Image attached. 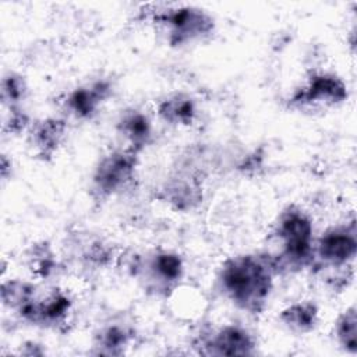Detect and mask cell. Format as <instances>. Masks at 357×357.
I'll list each match as a JSON object with an SVG mask.
<instances>
[{
    "label": "cell",
    "mask_w": 357,
    "mask_h": 357,
    "mask_svg": "<svg viewBox=\"0 0 357 357\" xmlns=\"http://www.w3.org/2000/svg\"><path fill=\"white\" fill-rule=\"evenodd\" d=\"M113 88L109 78H95L79 84L61 96V110L74 120H92L113 95Z\"/></svg>",
    "instance_id": "10"
},
{
    "label": "cell",
    "mask_w": 357,
    "mask_h": 357,
    "mask_svg": "<svg viewBox=\"0 0 357 357\" xmlns=\"http://www.w3.org/2000/svg\"><path fill=\"white\" fill-rule=\"evenodd\" d=\"M315 241L311 215L300 205L284 206L275 218L268 233V247L278 276L300 273L310 269Z\"/></svg>",
    "instance_id": "3"
},
{
    "label": "cell",
    "mask_w": 357,
    "mask_h": 357,
    "mask_svg": "<svg viewBox=\"0 0 357 357\" xmlns=\"http://www.w3.org/2000/svg\"><path fill=\"white\" fill-rule=\"evenodd\" d=\"M202 183L194 173L178 170L160 188V199L177 212H188L202 202Z\"/></svg>",
    "instance_id": "12"
},
{
    "label": "cell",
    "mask_w": 357,
    "mask_h": 357,
    "mask_svg": "<svg viewBox=\"0 0 357 357\" xmlns=\"http://www.w3.org/2000/svg\"><path fill=\"white\" fill-rule=\"evenodd\" d=\"M33 120L22 107L6 109L3 116V132L6 135H18L31 127Z\"/></svg>",
    "instance_id": "21"
},
{
    "label": "cell",
    "mask_w": 357,
    "mask_h": 357,
    "mask_svg": "<svg viewBox=\"0 0 357 357\" xmlns=\"http://www.w3.org/2000/svg\"><path fill=\"white\" fill-rule=\"evenodd\" d=\"M20 353L24 356H43L46 353V350L43 349V344H40L35 340H28L21 344Z\"/></svg>",
    "instance_id": "22"
},
{
    "label": "cell",
    "mask_w": 357,
    "mask_h": 357,
    "mask_svg": "<svg viewBox=\"0 0 357 357\" xmlns=\"http://www.w3.org/2000/svg\"><path fill=\"white\" fill-rule=\"evenodd\" d=\"M127 272L148 296L169 298L184 280L185 262L177 251L158 247L132 254Z\"/></svg>",
    "instance_id": "6"
},
{
    "label": "cell",
    "mask_w": 357,
    "mask_h": 357,
    "mask_svg": "<svg viewBox=\"0 0 357 357\" xmlns=\"http://www.w3.org/2000/svg\"><path fill=\"white\" fill-rule=\"evenodd\" d=\"M26 264L38 279H47L57 271V259L52 247L45 243H33L26 250Z\"/></svg>",
    "instance_id": "18"
},
{
    "label": "cell",
    "mask_w": 357,
    "mask_h": 357,
    "mask_svg": "<svg viewBox=\"0 0 357 357\" xmlns=\"http://www.w3.org/2000/svg\"><path fill=\"white\" fill-rule=\"evenodd\" d=\"M333 336L337 346L347 354L357 353V312L356 307H346L333 321Z\"/></svg>",
    "instance_id": "17"
},
{
    "label": "cell",
    "mask_w": 357,
    "mask_h": 357,
    "mask_svg": "<svg viewBox=\"0 0 357 357\" xmlns=\"http://www.w3.org/2000/svg\"><path fill=\"white\" fill-rule=\"evenodd\" d=\"M141 18L162 36L170 47H183L212 36L216 29L213 15L192 4H146Z\"/></svg>",
    "instance_id": "5"
},
{
    "label": "cell",
    "mask_w": 357,
    "mask_h": 357,
    "mask_svg": "<svg viewBox=\"0 0 357 357\" xmlns=\"http://www.w3.org/2000/svg\"><path fill=\"white\" fill-rule=\"evenodd\" d=\"M0 294L4 308L10 310L18 321L40 329L64 331L74 308V301L64 289L42 287L18 278L4 279Z\"/></svg>",
    "instance_id": "2"
},
{
    "label": "cell",
    "mask_w": 357,
    "mask_h": 357,
    "mask_svg": "<svg viewBox=\"0 0 357 357\" xmlns=\"http://www.w3.org/2000/svg\"><path fill=\"white\" fill-rule=\"evenodd\" d=\"M11 167L13 163L11 160L7 158V155H1V167H0V174L3 180H7L8 174H11Z\"/></svg>",
    "instance_id": "23"
},
{
    "label": "cell",
    "mask_w": 357,
    "mask_h": 357,
    "mask_svg": "<svg viewBox=\"0 0 357 357\" xmlns=\"http://www.w3.org/2000/svg\"><path fill=\"white\" fill-rule=\"evenodd\" d=\"M121 146L141 155L153 141V123L148 113L138 107L121 110L114 126Z\"/></svg>",
    "instance_id": "13"
},
{
    "label": "cell",
    "mask_w": 357,
    "mask_h": 357,
    "mask_svg": "<svg viewBox=\"0 0 357 357\" xmlns=\"http://www.w3.org/2000/svg\"><path fill=\"white\" fill-rule=\"evenodd\" d=\"M139 153L119 146L99 158L89 180V195L95 202L121 195L131 190L138 178Z\"/></svg>",
    "instance_id": "7"
},
{
    "label": "cell",
    "mask_w": 357,
    "mask_h": 357,
    "mask_svg": "<svg viewBox=\"0 0 357 357\" xmlns=\"http://www.w3.org/2000/svg\"><path fill=\"white\" fill-rule=\"evenodd\" d=\"M67 120L63 117L49 116L33 120L26 131L28 144L33 155L43 160H52L67 138Z\"/></svg>",
    "instance_id": "11"
},
{
    "label": "cell",
    "mask_w": 357,
    "mask_h": 357,
    "mask_svg": "<svg viewBox=\"0 0 357 357\" xmlns=\"http://www.w3.org/2000/svg\"><path fill=\"white\" fill-rule=\"evenodd\" d=\"M278 321L286 331L305 335L319 325V307L312 300L293 301L279 311Z\"/></svg>",
    "instance_id": "16"
},
{
    "label": "cell",
    "mask_w": 357,
    "mask_h": 357,
    "mask_svg": "<svg viewBox=\"0 0 357 357\" xmlns=\"http://www.w3.org/2000/svg\"><path fill=\"white\" fill-rule=\"evenodd\" d=\"M192 347L202 356H255L258 342L254 333L240 324H222L202 329L194 339Z\"/></svg>",
    "instance_id": "9"
},
{
    "label": "cell",
    "mask_w": 357,
    "mask_h": 357,
    "mask_svg": "<svg viewBox=\"0 0 357 357\" xmlns=\"http://www.w3.org/2000/svg\"><path fill=\"white\" fill-rule=\"evenodd\" d=\"M28 84L24 75L15 71H8L3 75L0 84V100L6 109L22 107L21 103L26 99Z\"/></svg>",
    "instance_id": "20"
},
{
    "label": "cell",
    "mask_w": 357,
    "mask_h": 357,
    "mask_svg": "<svg viewBox=\"0 0 357 357\" xmlns=\"http://www.w3.org/2000/svg\"><path fill=\"white\" fill-rule=\"evenodd\" d=\"M347 98V84L337 73L312 70L289 93L286 106L297 112H322L342 106Z\"/></svg>",
    "instance_id": "8"
},
{
    "label": "cell",
    "mask_w": 357,
    "mask_h": 357,
    "mask_svg": "<svg viewBox=\"0 0 357 357\" xmlns=\"http://www.w3.org/2000/svg\"><path fill=\"white\" fill-rule=\"evenodd\" d=\"M82 245L79 247V261L86 268L91 269H99L105 268L112 264V259L114 257L113 247L102 240V238H86L81 241Z\"/></svg>",
    "instance_id": "19"
},
{
    "label": "cell",
    "mask_w": 357,
    "mask_h": 357,
    "mask_svg": "<svg viewBox=\"0 0 357 357\" xmlns=\"http://www.w3.org/2000/svg\"><path fill=\"white\" fill-rule=\"evenodd\" d=\"M155 113L160 121L170 127H190L198 119V103L192 95L184 91H174L155 106Z\"/></svg>",
    "instance_id": "15"
},
{
    "label": "cell",
    "mask_w": 357,
    "mask_h": 357,
    "mask_svg": "<svg viewBox=\"0 0 357 357\" xmlns=\"http://www.w3.org/2000/svg\"><path fill=\"white\" fill-rule=\"evenodd\" d=\"M135 339L132 325L121 321L105 322L92 335L91 353L96 356H121Z\"/></svg>",
    "instance_id": "14"
},
{
    "label": "cell",
    "mask_w": 357,
    "mask_h": 357,
    "mask_svg": "<svg viewBox=\"0 0 357 357\" xmlns=\"http://www.w3.org/2000/svg\"><path fill=\"white\" fill-rule=\"evenodd\" d=\"M357 254V226L351 216L346 222L326 227L314 241L310 272L333 291L347 289L354 278Z\"/></svg>",
    "instance_id": "4"
},
{
    "label": "cell",
    "mask_w": 357,
    "mask_h": 357,
    "mask_svg": "<svg viewBox=\"0 0 357 357\" xmlns=\"http://www.w3.org/2000/svg\"><path fill=\"white\" fill-rule=\"evenodd\" d=\"M278 278L265 251L230 255L216 272V289L236 310L248 315L265 311Z\"/></svg>",
    "instance_id": "1"
}]
</instances>
